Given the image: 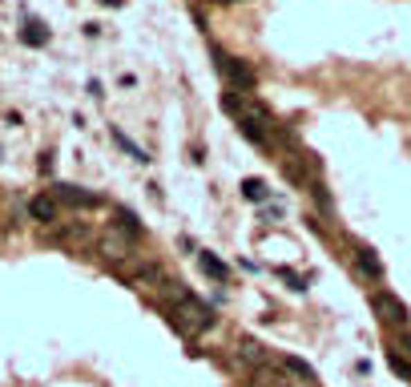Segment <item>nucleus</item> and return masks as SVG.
Listing matches in <instances>:
<instances>
[{
	"label": "nucleus",
	"mask_w": 411,
	"mask_h": 387,
	"mask_svg": "<svg viewBox=\"0 0 411 387\" xmlns=\"http://www.w3.org/2000/svg\"><path fill=\"white\" fill-rule=\"evenodd\" d=\"M170 319H174V327L178 331H185V335H202V331H210L214 327V311L206 307L202 298H182L178 307H170Z\"/></svg>",
	"instance_id": "1"
},
{
	"label": "nucleus",
	"mask_w": 411,
	"mask_h": 387,
	"mask_svg": "<svg viewBox=\"0 0 411 387\" xmlns=\"http://www.w3.org/2000/svg\"><path fill=\"white\" fill-rule=\"evenodd\" d=\"M371 307H375V315L383 319V327H395V331H403L408 327V307H403V298H395L391 291H375L371 295Z\"/></svg>",
	"instance_id": "2"
},
{
	"label": "nucleus",
	"mask_w": 411,
	"mask_h": 387,
	"mask_svg": "<svg viewBox=\"0 0 411 387\" xmlns=\"http://www.w3.org/2000/svg\"><path fill=\"white\" fill-rule=\"evenodd\" d=\"M97 254H101L105 262H125V258L134 254V246H129V234H125L121 226L101 230V238H97Z\"/></svg>",
	"instance_id": "3"
},
{
	"label": "nucleus",
	"mask_w": 411,
	"mask_h": 387,
	"mask_svg": "<svg viewBox=\"0 0 411 387\" xmlns=\"http://www.w3.org/2000/svg\"><path fill=\"white\" fill-rule=\"evenodd\" d=\"M214 57H218V69L226 73V77L234 81V85H238V89H250V85H254V69L246 65V61H238V57H226V53H218V48H214Z\"/></svg>",
	"instance_id": "4"
},
{
	"label": "nucleus",
	"mask_w": 411,
	"mask_h": 387,
	"mask_svg": "<svg viewBox=\"0 0 411 387\" xmlns=\"http://www.w3.org/2000/svg\"><path fill=\"white\" fill-rule=\"evenodd\" d=\"M355 267H359V274H363V278H375V282L383 278V262L375 258V251H371V246H355Z\"/></svg>",
	"instance_id": "5"
},
{
	"label": "nucleus",
	"mask_w": 411,
	"mask_h": 387,
	"mask_svg": "<svg viewBox=\"0 0 411 387\" xmlns=\"http://www.w3.org/2000/svg\"><path fill=\"white\" fill-rule=\"evenodd\" d=\"M198 267H202V274H210L214 282H226V278H230V267L218 258V254H210V251L198 254Z\"/></svg>",
	"instance_id": "6"
},
{
	"label": "nucleus",
	"mask_w": 411,
	"mask_h": 387,
	"mask_svg": "<svg viewBox=\"0 0 411 387\" xmlns=\"http://www.w3.org/2000/svg\"><path fill=\"white\" fill-rule=\"evenodd\" d=\"M28 214H33L37 222H57V198H48V194H37V198L28 202Z\"/></svg>",
	"instance_id": "7"
},
{
	"label": "nucleus",
	"mask_w": 411,
	"mask_h": 387,
	"mask_svg": "<svg viewBox=\"0 0 411 387\" xmlns=\"http://www.w3.org/2000/svg\"><path fill=\"white\" fill-rule=\"evenodd\" d=\"M57 194H61L65 202H73V206H97V202H101L97 194H89V190H81V186H61Z\"/></svg>",
	"instance_id": "8"
},
{
	"label": "nucleus",
	"mask_w": 411,
	"mask_h": 387,
	"mask_svg": "<svg viewBox=\"0 0 411 387\" xmlns=\"http://www.w3.org/2000/svg\"><path fill=\"white\" fill-rule=\"evenodd\" d=\"M242 194H246V202H266V198H271L266 182H258V178H246V182H242Z\"/></svg>",
	"instance_id": "9"
},
{
	"label": "nucleus",
	"mask_w": 411,
	"mask_h": 387,
	"mask_svg": "<svg viewBox=\"0 0 411 387\" xmlns=\"http://www.w3.org/2000/svg\"><path fill=\"white\" fill-rule=\"evenodd\" d=\"M24 41H28V45H45V41H48V33H45V24H37V21H28V24H24Z\"/></svg>",
	"instance_id": "10"
},
{
	"label": "nucleus",
	"mask_w": 411,
	"mask_h": 387,
	"mask_svg": "<svg viewBox=\"0 0 411 387\" xmlns=\"http://www.w3.org/2000/svg\"><path fill=\"white\" fill-rule=\"evenodd\" d=\"M395 351H399V355L411 363V327H403V331L395 335Z\"/></svg>",
	"instance_id": "11"
},
{
	"label": "nucleus",
	"mask_w": 411,
	"mask_h": 387,
	"mask_svg": "<svg viewBox=\"0 0 411 387\" xmlns=\"http://www.w3.org/2000/svg\"><path fill=\"white\" fill-rule=\"evenodd\" d=\"M387 359H391V367H395V371H399L403 379H411V363H408V359H403V355H399V351H391Z\"/></svg>",
	"instance_id": "12"
},
{
	"label": "nucleus",
	"mask_w": 411,
	"mask_h": 387,
	"mask_svg": "<svg viewBox=\"0 0 411 387\" xmlns=\"http://www.w3.org/2000/svg\"><path fill=\"white\" fill-rule=\"evenodd\" d=\"M286 387H315V379H291Z\"/></svg>",
	"instance_id": "13"
},
{
	"label": "nucleus",
	"mask_w": 411,
	"mask_h": 387,
	"mask_svg": "<svg viewBox=\"0 0 411 387\" xmlns=\"http://www.w3.org/2000/svg\"><path fill=\"white\" fill-rule=\"evenodd\" d=\"M230 4H238V0H230Z\"/></svg>",
	"instance_id": "14"
}]
</instances>
